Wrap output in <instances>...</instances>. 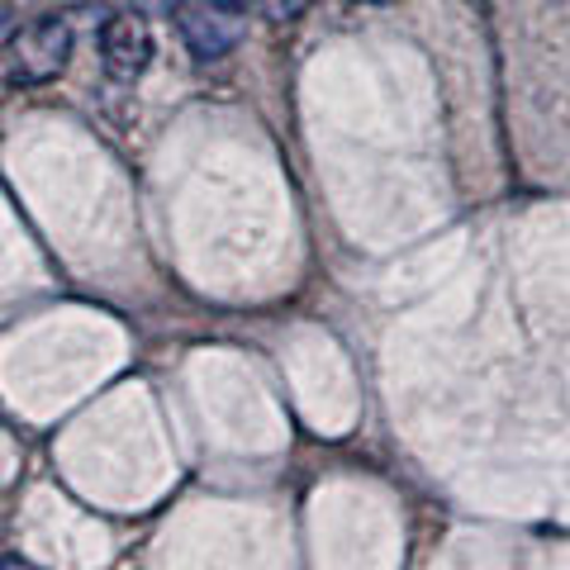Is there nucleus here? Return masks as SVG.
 Masks as SVG:
<instances>
[{
	"label": "nucleus",
	"instance_id": "1",
	"mask_svg": "<svg viewBox=\"0 0 570 570\" xmlns=\"http://www.w3.org/2000/svg\"><path fill=\"white\" fill-rule=\"evenodd\" d=\"M71 52V24L48 14V20L29 24L20 39L6 48V86H43L67 67Z\"/></svg>",
	"mask_w": 570,
	"mask_h": 570
},
{
	"label": "nucleus",
	"instance_id": "2",
	"mask_svg": "<svg viewBox=\"0 0 570 570\" xmlns=\"http://www.w3.org/2000/svg\"><path fill=\"white\" fill-rule=\"evenodd\" d=\"M176 29H181L195 62H219L243 39L238 10H224V6H214V0H186V6L176 10Z\"/></svg>",
	"mask_w": 570,
	"mask_h": 570
},
{
	"label": "nucleus",
	"instance_id": "3",
	"mask_svg": "<svg viewBox=\"0 0 570 570\" xmlns=\"http://www.w3.org/2000/svg\"><path fill=\"white\" fill-rule=\"evenodd\" d=\"M100 58L105 71L115 81H138L153 62V29H148V14L129 10V14H110L100 24Z\"/></svg>",
	"mask_w": 570,
	"mask_h": 570
},
{
	"label": "nucleus",
	"instance_id": "4",
	"mask_svg": "<svg viewBox=\"0 0 570 570\" xmlns=\"http://www.w3.org/2000/svg\"><path fill=\"white\" fill-rule=\"evenodd\" d=\"M309 6H314V0H276L272 14H276V20H299V14H305Z\"/></svg>",
	"mask_w": 570,
	"mask_h": 570
},
{
	"label": "nucleus",
	"instance_id": "5",
	"mask_svg": "<svg viewBox=\"0 0 570 570\" xmlns=\"http://www.w3.org/2000/svg\"><path fill=\"white\" fill-rule=\"evenodd\" d=\"M214 6H224V10H238V14H247L257 6V0H214Z\"/></svg>",
	"mask_w": 570,
	"mask_h": 570
}]
</instances>
